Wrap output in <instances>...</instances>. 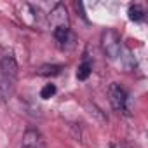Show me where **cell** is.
Here are the masks:
<instances>
[{
  "label": "cell",
  "instance_id": "1",
  "mask_svg": "<svg viewBox=\"0 0 148 148\" xmlns=\"http://www.w3.org/2000/svg\"><path fill=\"white\" fill-rule=\"evenodd\" d=\"M49 21L52 26V37L59 49H71L75 45V35L70 28V19L64 4H54V7L49 12Z\"/></svg>",
  "mask_w": 148,
  "mask_h": 148
},
{
  "label": "cell",
  "instance_id": "2",
  "mask_svg": "<svg viewBox=\"0 0 148 148\" xmlns=\"http://www.w3.org/2000/svg\"><path fill=\"white\" fill-rule=\"evenodd\" d=\"M19 66L12 52L5 51L0 54V101L5 103L12 98L18 86Z\"/></svg>",
  "mask_w": 148,
  "mask_h": 148
},
{
  "label": "cell",
  "instance_id": "3",
  "mask_svg": "<svg viewBox=\"0 0 148 148\" xmlns=\"http://www.w3.org/2000/svg\"><path fill=\"white\" fill-rule=\"evenodd\" d=\"M108 96H110V103H112L115 112L124 113V115L131 113V98H129V92L124 86L113 82L108 89Z\"/></svg>",
  "mask_w": 148,
  "mask_h": 148
},
{
  "label": "cell",
  "instance_id": "4",
  "mask_svg": "<svg viewBox=\"0 0 148 148\" xmlns=\"http://www.w3.org/2000/svg\"><path fill=\"white\" fill-rule=\"evenodd\" d=\"M101 51L105 52V56H108L110 59H117L122 54V40L117 30L113 28H106L101 33Z\"/></svg>",
  "mask_w": 148,
  "mask_h": 148
},
{
  "label": "cell",
  "instance_id": "5",
  "mask_svg": "<svg viewBox=\"0 0 148 148\" xmlns=\"http://www.w3.org/2000/svg\"><path fill=\"white\" fill-rule=\"evenodd\" d=\"M19 148H45V138L37 127H28L23 132Z\"/></svg>",
  "mask_w": 148,
  "mask_h": 148
},
{
  "label": "cell",
  "instance_id": "6",
  "mask_svg": "<svg viewBox=\"0 0 148 148\" xmlns=\"http://www.w3.org/2000/svg\"><path fill=\"white\" fill-rule=\"evenodd\" d=\"M127 14H129V19H131V21L139 23V21L145 19V14H146V12H145V7H143L141 4H131Z\"/></svg>",
  "mask_w": 148,
  "mask_h": 148
},
{
  "label": "cell",
  "instance_id": "7",
  "mask_svg": "<svg viewBox=\"0 0 148 148\" xmlns=\"http://www.w3.org/2000/svg\"><path fill=\"white\" fill-rule=\"evenodd\" d=\"M63 66L61 64H44L38 68V75H44V77H49V75H58V73H61Z\"/></svg>",
  "mask_w": 148,
  "mask_h": 148
},
{
  "label": "cell",
  "instance_id": "8",
  "mask_svg": "<svg viewBox=\"0 0 148 148\" xmlns=\"http://www.w3.org/2000/svg\"><path fill=\"white\" fill-rule=\"evenodd\" d=\"M91 71H92V64H91L87 59H84V61H82V64L79 66V71H77V79H79V80H86V79L91 75Z\"/></svg>",
  "mask_w": 148,
  "mask_h": 148
},
{
  "label": "cell",
  "instance_id": "9",
  "mask_svg": "<svg viewBox=\"0 0 148 148\" xmlns=\"http://www.w3.org/2000/svg\"><path fill=\"white\" fill-rule=\"evenodd\" d=\"M56 94V86L54 84H47L42 91H40V98H44V99H49V98H52Z\"/></svg>",
  "mask_w": 148,
  "mask_h": 148
},
{
  "label": "cell",
  "instance_id": "10",
  "mask_svg": "<svg viewBox=\"0 0 148 148\" xmlns=\"http://www.w3.org/2000/svg\"><path fill=\"white\" fill-rule=\"evenodd\" d=\"M110 148H129V145L124 143V141H113V143L110 145Z\"/></svg>",
  "mask_w": 148,
  "mask_h": 148
}]
</instances>
